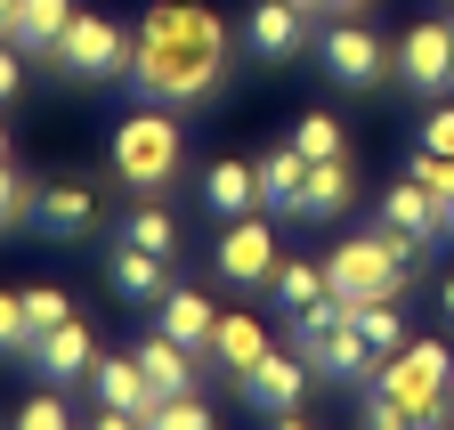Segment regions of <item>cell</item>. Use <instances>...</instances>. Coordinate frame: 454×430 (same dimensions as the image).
Returning <instances> with one entry per match:
<instances>
[{
    "mask_svg": "<svg viewBox=\"0 0 454 430\" xmlns=\"http://www.w3.org/2000/svg\"><path fill=\"white\" fill-rule=\"evenodd\" d=\"M179 163H187V146H179L170 106H154V114H122V130H114V179H122L130 195H170Z\"/></svg>",
    "mask_w": 454,
    "mask_h": 430,
    "instance_id": "7a4b0ae2",
    "label": "cell"
},
{
    "mask_svg": "<svg viewBox=\"0 0 454 430\" xmlns=\"http://www.w3.org/2000/svg\"><path fill=\"white\" fill-rule=\"evenodd\" d=\"M309 382H317V365H309V357H301L293 341H276V349H268V357H260V365L244 373L236 390H244V406H260V414L276 422V414H293V406L309 398Z\"/></svg>",
    "mask_w": 454,
    "mask_h": 430,
    "instance_id": "9c48e42d",
    "label": "cell"
},
{
    "mask_svg": "<svg viewBox=\"0 0 454 430\" xmlns=\"http://www.w3.org/2000/svg\"><path fill=\"white\" fill-rule=\"evenodd\" d=\"M66 25H74V0H17L9 41L25 49L33 66H57V49H66Z\"/></svg>",
    "mask_w": 454,
    "mask_h": 430,
    "instance_id": "2e32d148",
    "label": "cell"
},
{
    "mask_svg": "<svg viewBox=\"0 0 454 430\" xmlns=\"http://www.w3.org/2000/svg\"><path fill=\"white\" fill-rule=\"evenodd\" d=\"M268 293H276V309H284V317H301V309H317V301L333 293V277H325L317 260H276Z\"/></svg>",
    "mask_w": 454,
    "mask_h": 430,
    "instance_id": "603a6c76",
    "label": "cell"
},
{
    "mask_svg": "<svg viewBox=\"0 0 454 430\" xmlns=\"http://www.w3.org/2000/svg\"><path fill=\"white\" fill-rule=\"evenodd\" d=\"M446 236H454V203H446Z\"/></svg>",
    "mask_w": 454,
    "mask_h": 430,
    "instance_id": "7bdbcfd3",
    "label": "cell"
},
{
    "mask_svg": "<svg viewBox=\"0 0 454 430\" xmlns=\"http://www.w3.org/2000/svg\"><path fill=\"white\" fill-rule=\"evenodd\" d=\"M0 163H9V130H0Z\"/></svg>",
    "mask_w": 454,
    "mask_h": 430,
    "instance_id": "60d3db41",
    "label": "cell"
},
{
    "mask_svg": "<svg viewBox=\"0 0 454 430\" xmlns=\"http://www.w3.org/2000/svg\"><path fill=\"white\" fill-rule=\"evenodd\" d=\"M146 430H211V406H203V398H162V406L146 414Z\"/></svg>",
    "mask_w": 454,
    "mask_h": 430,
    "instance_id": "d6a6232c",
    "label": "cell"
},
{
    "mask_svg": "<svg viewBox=\"0 0 454 430\" xmlns=\"http://www.w3.org/2000/svg\"><path fill=\"white\" fill-rule=\"evenodd\" d=\"M9 25H17V0H0V41H9Z\"/></svg>",
    "mask_w": 454,
    "mask_h": 430,
    "instance_id": "74e56055",
    "label": "cell"
},
{
    "mask_svg": "<svg viewBox=\"0 0 454 430\" xmlns=\"http://www.w3.org/2000/svg\"><path fill=\"white\" fill-rule=\"evenodd\" d=\"M397 90L438 106L454 90V17H422L406 25V41H397Z\"/></svg>",
    "mask_w": 454,
    "mask_h": 430,
    "instance_id": "52a82bcc",
    "label": "cell"
},
{
    "mask_svg": "<svg viewBox=\"0 0 454 430\" xmlns=\"http://www.w3.org/2000/svg\"><path fill=\"white\" fill-rule=\"evenodd\" d=\"M422 146L430 154H454V98H438L430 114H422Z\"/></svg>",
    "mask_w": 454,
    "mask_h": 430,
    "instance_id": "836d02e7",
    "label": "cell"
},
{
    "mask_svg": "<svg viewBox=\"0 0 454 430\" xmlns=\"http://www.w3.org/2000/svg\"><path fill=\"white\" fill-rule=\"evenodd\" d=\"M373 0H325V17H365Z\"/></svg>",
    "mask_w": 454,
    "mask_h": 430,
    "instance_id": "8d00e7d4",
    "label": "cell"
},
{
    "mask_svg": "<svg viewBox=\"0 0 454 430\" xmlns=\"http://www.w3.org/2000/svg\"><path fill=\"white\" fill-rule=\"evenodd\" d=\"M130 74H138V90L154 106H203L219 90V74H227V25L211 9H195V0H162L138 25Z\"/></svg>",
    "mask_w": 454,
    "mask_h": 430,
    "instance_id": "6da1fadb",
    "label": "cell"
},
{
    "mask_svg": "<svg viewBox=\"0 0 454 430\" xmlns=\"http://www.w3.org/2000/svg\"><path fill=\"white\" fill-rule=\"evenodd\" d=\"M90 398H98V406H122V414H138V422L162 406V390L146 382L138 349H98V365H90Z\"/></svg>",
    "mask_w": 454,
    "mask_h": 430,
    "instance_id": "7c38bea8",
    "label": "cell"
},
{
    "mask_svg": "<svg viewBox=\"0 0 454 430\" xmlns=\"http://www.w3.org/2000/svg\"><path fill=\"white\" fill-rule=\"evenodd\" d=\"M349 203H357V171H349V154H325V163H309L301 220H340Z\"/></svg>",
    "mask_w": 454,
    "mask_h": 430,
    "instance_id": "44dd1931",
    "label": "cell"
},
{
    "mask_svg": "<svg viewBox=\"0 0 454 430\" xmlns=\"http://www.w3.org/2000/svg\"><path fill=\"white\" fill-rule=\"evenodd\" d=\"M293 146L309 154V163H325V154H349V122H340V114H301V122H293Z\"/></svg>",
    "mask_w": 454,
    "mask_h": 430,
    "instance_id": "4316f807",
    "label": "cell"
},
{
    "mask_svg": "<svg viewBox=\"0 0 454 430\" xmlns=\"http://www.w3.org/2000/svg\"><path fill=\"white\" fill-rule=\"evenodd\" d=\"M301 195H309V154L284 138V146H268V154H260V203H268V211H284V220H301Z\"/></svg>",
    "mask_w": 454,
    "mask_h": 430,
    "instance_id": "ffe728a7",
    "label": "cell"
},
{
    "mask_svg": "<svg viewBox=\"0 0 454 430\" xmlns=\"http://www.w3.org/2000/svg\"><path fill=\"white\" fill-rule=\"evenodd\" d=\"M301 9H309V17H317V9H325V0H301Z\"/></svg>",
    "mask_w": 454,
    "mask_h": 430,
    "instance_id": "b9f144b4",
    "label": "cell"
},
{
    "mask_svg": "<svg viewBox=\"0 0 454 430\" xmlns=\"http://www.w3.org/2000/svg\"><path fill=\"white\" fill-rule=\"evenodd\" d=\"M33 228L57 236V244H82L98 228V187L90 179H66V187H41V211H33Z\"/></svg>",
    "mask_w": 454,
    "mask_h": 430,
    "instance_id": "5bb4252c",
    "label": "cell"
},
{
    "mask_svg": "<svg viewBox=\"0 0 454 430\" xmlns=\"http://www.w3.org/2000/svg\"><path fill=\"white\" fill-rule=\"evenodd\" d=\"M130 58H138V41L114 25V17H82V9H74L66 49H57V74H66V82H122Z\"/></svg>",
    "mask_w": 454,
    "mask_h": 430,
    "instance_id": "277c9868",
    "label": "cell"
},
{
    "mask_svg": "<svg viewBox=\"0 0 454 430\" xmlns=\"http://www.w3.org/2000/svg\"><path fill=\"white\" fill-rule=\"evenodd\" d=\"M25 66H33L25 49H17V41H0V106H9V98H25Z\"/></svg>",
    "mask_w": 454,
    "mask_h": 430,
    "instance_id": "e575fe53",
    "label": "cell"
},
{
    "mask_svg": "<svg viewBox=\"0 0 454 430\" xmlns=\"http://www.w3.org/2000/svg\"><path fill=\"white\" fill-rule=\"evenodd\" d=\"M106 285L122 293V301H138V309H154V301L170 293V260L122 236V244H114V260H106Z\"/></svg>",
    "mask_w": 454,
    "mask_h": 430,
    "instance_id": "9a60e30c",
    "label": "cell"
},
{
    "mask_svg": "<svg viewBox=\"0 0 454 430\" xmlns=\"http://www.w3.org/2000/svg\"><path fill=\"white\" fill-rule=\"evenodd\" d=\"M349 325L373 341V357H397V349L414 341V333H406V317H397V301H357V309H349Z\"/></svg>",
    "mask_w": 454,
    "mask_h": 430,
    "instance_id": "484cf974",
    "label": "cell"
},
{
    "mask_svg": "<svg viewBox=\"0 0 454 430\" xmlns=\"http://www.w3.org/2000/svg\"><path fill=\"white\" fill-rule=\"evenodd\" d=\"M25 365L41 373L49 390H74V382H90V365H98V333L82 325V317H66L57 333H41V341H33V357H25Z\"/></svg>",
    "mask_w": 454,
    "mask_h": 430,
    "instance_id": "8fae6325",
    "label": "cell"
},
{
    "mask_svg": "<svg viewBox=\"0 0 454 430\" xmlns=\"http://www.w3.org/2000/svg\"><path fill=\"white\" fill-rule=\"evenodd\" d=\"M268 349H276V341H268V325H252V317H219V333H211V365L236 373V382H244Z\"/></svg>",
    "mask_w": 454,
    "mask_h": 430,
    "instance_id": "7402d4cb",
    "label": "cell"
},
{
    "mask_svg": "<svg viewBox=\"0 0 454 430\" xmlns=\"http://www.w3.org/2000/svg\"><path fill=\"white\" fill-rule=\"evenodd\" d=\"M122 236L146 244V252H162V260H179V220L162 211V195H138V211H122Z\"/></svg>",
    "mask_w": 454,
    "mask_h": 430,
    "instance_id": "d4e9b609",
    "label": "cell"
},
{
    "mask_svg": "<svg viewBox=\"0 0 454 430\" xmlns=\"http://www.w3.org/2000/svg\"><path fill=\"white\" fill-rule=\"evenodd\" d=\"M381 244L406 260V268H422V260H430V244H446V211L422 195V179L381 187Z\"/></svg>",
    "mask_w": 454,
    "mask_h": 430,
    "instance_id": "ba28073f",
    "label": "cell"
},
{
    "mask_svg": "<svg viewBox=\"0 0 454 430\" xmlns=\"http://www.w3.org/2000/svg\"><path fill=\"white\" fill-rule=\"evenodd\" d=\"M25 317H33V333H57L74 317V301L57 293V285H25Z\"/></svg>",
    "mask_w": 454,
    "mask_h": 430,
    "instance_id": "1f68e13d",
    "label": "cell"
},
{
    "mask_svg": "<svg viewBox=\"0 0 454 430\" xmlns=\"http://www.w3.org/2000/svg\"><path fill=\"white\" fill-rule=\"evenodd\" d=\"M276 430H309V422H301V414H276Z\"/></svg>",
    "mask_w": 454,
    "mask_h": 430,
    "instance_id": "f35d334b",
    "label": "cell"
},
{
    "mask_svg": "<svg viewBox=\"0 0 454 430\" xmlns=\"http://www.w3.org/2000/svg\"><path fill=\"white\" fill-rule=\"evenodd\" d=\"M17 430H74L66 390H49V382H41V398H25V406H17Z\"/></svg>",
    "mask_w": 454,
    "mask_h": 430,
    "instance_id": "4dcf8cb0",
    "label": "cell"
},
{
    "mask_svg": "<svg viewBox=\"0 0 454 430\" xmlns=\"http://www.w3.org/2000/svg\"><path fill=\"white\" fill-rule=\"evenodd\" d=\"M276 236H268V220H252V211H244V220H227L219 228V244H211V268H219V285H268L276 277Z\"/></svg>",
    "mask_w": 454,
    "mask_h": 430,
    "instance_id": "30bf717a",
    "label": "cell"
},
{
    "mask_svg": "<svg viewBox=\"0 0 454 430\" xmlns=\"http://www.w3.org/2000/svg\"><path fill=\"white\" fill-rule=\"evenodd\" d=\"M317 58H325V74L340 90H381V82H397V49H381V33L365 17H333V33L317 41Z\"/></svg>",
    "mask_w": 454,
    "mask_h": 430,
    "instance_id": "5b68a950",
    "label": "cell"
},
{
    "mask_svg": "<svg viewBox=\"0 0 454 430\" xmlns=\"http://www.w3.org/2000/svg\"><path fill=\"white\" fill-rule=\"evenodd\" d=\"M365 390H381L397 406H446L454 398V357H446V341H406L397 357H381V373Z\"/></svg>",
    "mask_w": 454,
    "mask_h": 430,
    "instance_id": "8992f818",
    "label": "cell"
},
{
    "mask_svg": "<svg viewBox=\"0 0 454 430\" xmlns=\"http://www.w3.org/2000/svg\"><path fill=\"white\" fill-rule=\"evenodd\" d=\"M365 430H454V406H397V398L365 390Z\"/></svg>",
    "mask_w": 454,
    "mask_h": 430,
    "instance_id": "cb8c5ba5",
    "label": "cell"
},
{
    "mask_svg": "<svg viewBox=\"0 0 454 430\" xmlns=\"http://www.w3.org/2000/svg\"><path fill=\"white\" fill-rule=\"evenodd\" d=\"M130 349H138L146 382H154L162 398H195V382H203V373H195V349H187V341H170V333H138Z\"/></svg>",
    "mask_w": 454,
    "mask_h": 430,
    "instance_id": "ac0fdd59",
    "label": "cell"
},
{
    "mask_svg": "<svg viewBox=\"0 0 454 430\" xmlns=\"http://www.w3.org/2000/svg\"><path fill=\"white\" fill-rule=\"evenodd\" d=\"M325 277H333V301H349V309H357V301H397L414 268L397 260V252L381 244V228H373V236H349V244H333Z\"/></svg>",
    "mask_w": 454,
    "mask_h": 430,
    "instance_id": "3957f363",
    "label": "cell"
},
{
    "mask_svg": "<svg viewBox=\"0 0 454 430\" xmlns=\"http://www.w3.org/2000/svg\"><path fill=\"white\" fill-rule=\"evenodd\" d=\"M438 301H446V317H454V277H446V293H438Z\"/></svg>",
    "mask_w": 454,
    "mask_h": 430,
    "instance_id": "ab89813d",
    "label": "cell"
},
{
    "mask_svg": "<svg viewBox=\"0 0 454 430\" xmlns=\"http://www.w3.org/2000/svg\"><path fill=\"white\" fill-rule=\"evenodd\" d=\"M406 179H422V195L446 211V203H454V154H430V146H422L414 163H406Z\"/></svg>",
    "mask_w": 454,
    "mask_h": 430,
    "instance_id": "f546056e",
    "label": "cell"
},
{
    "mask_svg": "<svg viewBox=\"0 0 454 430\" xmlns=\"http://www.w3.org/2000/svg\"><path fill=\"white\" fill-rule=\"evenodd\" d=\"M33 211H41V187H33L17 163H0V236H9V228H25Z\"/></svg>",
    "mask_w": 454,
    "mask_h": 430,
    "instance_id": "83f0119b",
    "label": "cell"
},
{
    "mask_svg": "<svg viewBox=\"0 0 454 430\" xmlns=\"http://www.w3.org/2000/svg\"><path fill=\"white\" fill-rule=\"evenodd\" d=\"M33 317H25V293H0V357H33Z\"/></svg>",
    "mask_w": 454,
    "mask_h": 430,
    "instance_id": "f1b7e54d",
    "label": "cell"
},
{
    "mask_svg": "<svg viewBox=\"0 0 454 430\" xmlns=\"http://www.w3.org/2000/svg\"><path fill=\"white\" fill-rule=\"evenodd\" d=\"M154 333H170V341H187L195 357H211V333H219V309H211L203 293H187V285H170V293L154 301Z\"/></svg>",
    "mask_w": 454,
    "mask_h": 430,
    "instance_id": "e0dca14e",
    "label": "cell"
},
{
    "mask_svg": "<svg viewBox=\"0 0 454 430\" xmlns=\"http://www.w3.org/2000/svg\"><path fill=\"white\" fill-rule=\"evenodd\" d=\"M244 49L268 58V66H293L309 49V9H301V0H260L252 25H244Z\"/></svg>",
    "mask_w": 454,
    "mask_h": 430,
    "instance_id": "4fadbf2b",
    "label": "cell"
},
{
    "mask_svg": "<svg viewBox=\"0 0 454 430\" xmlns=\"http://www.w3.org/2000/svg\"><path fill=\"white\" fill-rule=\"evenodd\" d=\"M203 211H211V220L268 211V203H260V163H236V154H227V163H211V171H203Z\"/></svg>",
    "mask_w": 454,
    "mask_h": 430,
    "instance_id": "d6986e66",
    "label": "cell"
},
{
    "mask_svg": "<svg viewBox=\"0 0 454 430\" xmlns=\"http://www.w3.org/2000/svg\"><path fill=\"white\" fill-rule=\"evenodd\" d=\"M90 430H146V422H138V414H122V406H98V422H90Z\"/></svg>",
    "mask_w": 454,
    "mask_h": 430,
    "instance_id": "d590c367",
    "label": "cell"
}]
</instances>
